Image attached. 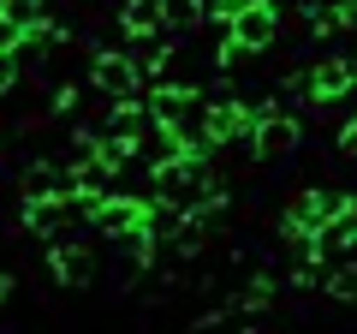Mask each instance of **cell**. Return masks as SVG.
I'll list each match as a JSON object with an SVG mask.
<instances>
[{"instance_id": "9", "label": "cell", "mask_w": 357, "mask_h": 334, "mask_svg": "<svg viewBox=\"0 0 357 334\" xmlns=\"http://www.w3.org/2000/svg\"><path fill=\"white\" fill-rule=\"evenodd\" d=\"M48 114H54V119H72V114H77V84H54Z\"/></svg>"}, {"instance_id": "8", "label": "cell", "mask_w": 357, "mask_h": 334, "mask_svg": "<svg viewBox=\"0 0 357 334\" xmlns=\"http://www.w3.org/2000/svg\"><path fill=\"white\" fill-rule=\"evenodd\" d=\"M321 293L340 298V305H357V257H340L328 269V281H321Z\"/></svg>"}, {"instance_id": "1", "label": "cell", "mask_w": 357, "mask_h": 334, "mask_svg": "<svg viewBox=\"0 0 357 334\" xmlns=\"http://www.w3.org/2000/svg\"><path fill=\"white\" fill-rule=\"evenodd\" d=\"M227 36H238L250 54H268L280 42V0H244L238 13L227 18Z\"/></svg>"}, {"instance_id": "5", "label": "cell", "mask_w": 357, "mask_h": 334, "mask_svg": "<svg viewBox=\"0 0 357 334\" xmlns=\"http://www.w3.org/2000/svg\"><path fill=\"white\" fill-rule=\"evenodd\" d=\"M24 233H36V239H54V233H66V221H72V197H24Z\"/></svg>"}, {"instance_id": "7", "label": "cell", "mask_w": 357, "mask_h": 334, "mask_svg": "<svg viewBox=\"0 0 357 334\" xmlns=\"http://www.w3.org/2000/svg\"><path fill=\"white\" fill-rule=\"evenodd\" d=\"M155 13H161V30L191 36V30L203 24V0H155Z\"/></svg>"}, {"instance_id": "6", "label": "cell", "mask_w": 357, "mask_h": 334, "mask_svg": "<svg viewBox=\"0 0 357 334\" xmlns=\"http://www.w3.org/2000/svg\"><path fill=\"white\" fill-rule=\"evenodd\" d=\"M114 24H119V36H155V30H161V13H155V0H126V6H119L114 13Z\"/></svg>"}, {"instance_id": "10", "label": "cell", "mask_w": 357, "mask_h": 334, "mask_svg": "<svg viewBox=\"0 0 357 334\" xmlns=\"http://www.w3.org/2000/svg\"><path fill=\"white\" fill-rule=\"evenodd\" d=\"M340 155H345V161H357V119L340 131Z\"/></svg>"}, {"instance_id": "3", "label": "cell", "mask_w": 357, "mask_h": 334, "mask_svg": "<svg viewBox=\"0 0 357 334\" xmlns=\"http://www.w3.org/2000/svg\"><path fill=\"white\" fill-rule=\"evenodd\" d=\"M89 84L114 102V96H137V90H143V72H137V60H131V54L96 48V54H89Z\"/></svg>"}, {"instance_id": "2", "label": "cell", "mask_w": 357, "mask_h": 334, "mask_svg": "<svg viewBox=\"0 0 357 334\" xmlns=\"http://www.w3.org/2000/svg\"><path fill=\"white\" fill-rule=\"evenodd\" d=\"M298 119L286 114V108H256V126H250V155L256 161H286V155L298 150Z\"/></svg>"}, {"instance_id": "11", "label": "cell", "mask_w": 357, "mask_h": 334, "mask_svg": "<svg viewBox=\"0 0 357 334\" xmlns=\"http://www.w3.org/2000/svg\"><path fill=\"white\" fill-rule=\"evenodd\" d=\"M18 293V281H13V275H6V269H0V305H6V298H13Z\"/></svg>"}, {"instance_id": "4", "label": "cell", "mask_w": 357, "mask_h": 334, "mask_svg": "<svg viewBox=\"0 0 357 334\" xmlns=\"http://www.w3.org/2000/svg\"><path fill=\"white\" fill-rule=\"evenodd\" d=\"M48 269H54V281H60L66 293H84V286L96 281V257H89V245H77L72 233H54L48 239Z\"/></svg>"}]
</instances>
